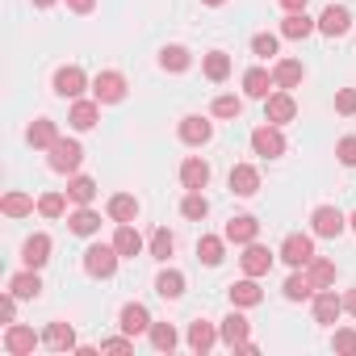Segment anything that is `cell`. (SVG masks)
I'll use <instances>...</instances> for the list:
<instances>
[{
	"mask_svg": "<svg viewBox=\"0 0 356 356\" xmlns=\"http://www.w3.org/2000/svg\"><path fill=\"white\" fill-rule=\"evenodd\" d=\"M281 260H285L289 268H306V264L314 260V239H310V235H289V239L281 243Z\"/></svg>",
	"mask_w": 356,
	"mask_h": 356,
	"instance_id": "5b68a950",
	"label": "cell"
},
{
	"mask_svg": "<svg viewBox=\"0 0 356 356\" xmlns=\"http://www.w3.org/2000/svg\"><path fill=\"white\" fill-rule=\"evenodd\" d=\"M243 101L239 97H214V118H239Z\"/></svg>",
	"mask_w": 356,
	"mask_h": 356,
	"instance_id": "ee69618b",
	"label": "cell"
},
{
	"mask_svg": "<svg viewBox=\"0 0 356 356\" xmlns=\"http://www.w3.org/2000/svg\"><path fill=\"white\" fill-rule=\"evenodd\" d=\"M42 343H47V348H55V352L76 348V331H72V323H51V327H47V335H42Z\"/></svg>",
	"mask_w": 356,
	"mask_h": 356,
	"instance_id": "f546056e",
	"label": "cell"
},
{
	"mask_svg": "<svg viewBox=\"0 0 356 356\" xmlns=\"http://www.w3.org/2000/svg\"><path fill=\"white\" fill-rule=\"evenodd\" d=\"M339 314H343V298H335L331 289H318V293H314V323L331 327Z\"/></svg>",
	"mask_w": 356,
	"mask_h": 356,
	"instance_id": "4fadbf2b",
	"label": "cell"
},
{
	"mask_svg": "<svg viewBox=\"0 0 356 356\" xmlns=\"http://www.w3.org/2000/svg\"><path fill=\"white\" fill-rule=\"evenodd\" d=\"M256 235H260V222L252 218V214H239V218H231L227 222V231H222V239H231V243H256Z\"/></svg>",
	"mask_w": 356,
	"mask_h": 356,
	"instance_id": "7c38bea8",
	"label": "cell"
},
{
	"mask_svg": "<svg viewBox=\"0 0 356 356\" xmlns=\"http://www.w3.org/2000/svg\"><path fill=\"white\" fill-rule=\"evenodd\" d=\"M159 67L163 72H185L189 67V51L185 47H163L159 51Z\"/></svg>",
	"mask_w": 356,
	"mask_h": 356,
	"instance_id": "ab89813d",
	"label": "cell"
},
{
	"mask_svg": "<svg viewBox=\"0 0 356 356\" xmlns=\"http://www.w3.org/2000/svg\"><path fill=\"white\" fill-rule=\"evenodd\" d=\"M105 352H134V335H113V339H101Z\"/></svg>",
	"mask_w": 356,
	"mask_h": 356,
	"instance_id": "681fc988",
	"label": "cell"
},
{
	"mask_svg": "<svg viewBox=\"0 0 356 356\" xmlns=\"http://www.w3.org/2000/svg\"><path fill=\"white\" fill-rule=\"evenodd\" d=\"M172 252H176V235H172L168 227L151 231V256H155V260H168Z\"/></svg>",
	"mask_w": 356,
	"mask_h": 356,
	"instance_id": "60d3db41",
	"label": "cell"
},
{
	"mask_svg": "<svg viewBox=\"0 0 356 356\" xmlns=\"http://www.w3.org/2000/svg\"><path fill=\"white\" fill-rule=\"evenodd\" d=\"M34 5H38V9H51V5H55V0H34Z\"/></svg>",
	"mask_w": 356,
	"mask_h": 356,
	"instance_id": "11a10c76",
	"label": "cell"
},
{
	"mask_svg": "<svg viewBox=\"0 0 356 356\" xmlns=\"http://www.w3.org/2000/svg\"><path fill=\"white\" fill-rule=\"evenodd\" d=\"M67 227H72V235H97V231H101V214H97L92 206H80V210L67 218Z\"/></svg>",
	"mask_w": 356,
	"mask_h": 356,
	"instance_id": "f1b7e54d",
	"label": "cell"
},
{
	"mask_svg": "<svg viewBox=\"0 0 356 356\" xmlns=\"http://www.w3.org/2000/svg\"><path fill=\"white\" fill-rule=\"evenodd\" d=\"M122 331H126V335H143V331H151V314H147V306H138V302L122 306Z\"/></svg>",
	"mask_w": 356,
	"mask_h": 356,
	"instance_id": "7402d4cb",
	"label": "cell"
},
{
	"mask_svg": "<svg viewBox=\"0 0 356 356\" xmlns=\"http://www.w3.org/2000/svg\"><path fill=\"white\" fill-rule=\"evenodd\" d=\"M343 310H348V314H356V289H348V293H343Z\"/></svg>",
	"mask_w": 356,
	"mask_h": 356,
	"instance_id": "db71d44e",
	"label": "cell"
},
{
	"mask_svg": "<svg viewBox=\"0 0 356 356\" xmlns=\"http://www.w3.org/2000/svg\"><path fill=\"white\" fill-rule=\"evenodd\" d=\"M348 227H352V231H356V214H352V218H348Z\"/></svg>",
	"mask_w": 356,
	"mask_h": 356,
	"instance_id": "6f0895ef",
	"label": "cell"
},
{
	"mask_svg": "<svg viewBox=\"0 0 356 356\" xmlns=\"http://www.w3.org/2000/svg\"><path fill=\"white\" fill-rule=\"evenodd\" d=\"M113 248H118V256H130V260L143 252V235L134 231V222H122V227H118V235H113Z\"/></svg>",
	"mask_w": 356,
	"mask_h": 356,
	"instance_id": "4316f807",
	"label": "cell"
},
{
	"mask_svg": "<svg viewBox=\"0 0 356 356\" xmlns=\"http://www.w3.org/2000/svg\"><path fill=\"white\" fill-rule=\"evenodd\" d=\"M306 277L314 281V289H327V285L335 281V264H331V260H318V256H314V260L306 264Z\"/></svg>",
	"mask_w": 356,
	"mask_h": 356,
	"instance_id": "f35d334b",
	"label": "cell"
},
{
	"mask_svg": "<svg viewBox=\"0 0 356 356\" xmlns=\"http://www.w3.org/2000/svg\"><path fill=\"white\" fill-rule=\"evenodd\" d=\"M248 331H252V323H248L239 310H231V314L222 318V331H218V335H222V343H227V348H235V343H243V339H248Z\"/></svg>",
	"mask_w": 356,
	"mask_h": 356,
	"instance_id": "603a6c76",
	"label": "cell"
},
{
	"mask_svg": "<svg viewBox=\"0 0 356 356\" xmlns=\"http://www.w3.org/2000/svg\"><path fill=\"white\" fill-rule=\"evenodd\" d=\"M63 210H67V197L63 193H42L38 197V214L42 218H63Z\"/></svg>",
	"mask_w": 356,
	"mask_h": 356,
	"instance_id": "7bdbcfd3",
	"label": "cell"
},
{
	"mask_svg": "<svg viewBox=\"0 0 356 356\" xmlns=\"http://www.w3.org/2000/svg\"><path fill=\"white\" fill-rule=\"evenodd\" d=\"M268 88H277V84H273V72H264V67H252V72L243 76V92H248V97H256V101H268Z\"/></svg>",
	"mask_w": 356,
	"mask_h": 356,
	"instance_id": "d4e9b609",
	"label": "cell"
},
{
	"mask_svg": "<svg viewBox=\"0 0 356 356\" xmlns=\"http://www.w3.org/2000/svg\"><path fill=\"white\" fill-rule=\"evenodd\" d=\"M302 80H306V67H302L298 59H281V63L273 67V84H277V88H298Z\"/></svg>",
	"mask_w": 356,
	"mask_h": 356,
	"instance_id": "ac0fdd59",
	"label": "cell"
},
{
	"mask_svg": "<svg viewBox=\"0 0 356 356\" xmlns=\"http://www.w3.org/2000/svg\"><path fill=\"white\" fill-rule=\"evenodd\" d=\"M181 185H185V189H206V185H210V163H206L202 155H189V159L181 163Z\"/></svg>",
	"mask_w": 356,
	"mask_h": 356,
	"instance_id": "30bf717a",
	"label": "cell"
},
{
	"mask_svg": "<svg viewBox=\"0 0 356 356\" xmlns=\"http://www.w3.org/2000/svg\"><path fill=\"white\" fill-rule=\"evenodd\" d=\"M38 343H42V339L34 335V327L9 323V331H5V352H9V356H30V352H34Z\"/></svg>",
	"mask_w": 356,
	"mask_h": 356,
	"instance_id": "ba28073f",
	"label": "cell"
},
{
	"mask_svg": "<svg viewBox=\"0 0 356 356\" xmlns=\"http://www.w3.org/2000/svg\"><path fill=\"white\" fill-rule=\"evenodd\" d=\"M335 155H339V163H343V168H356V134L339 138V143H335Z\"/></svg>",
	"mask_w": 356,
	"mask_h": 356,
	"instance_id": "bcb514c9",
	"label": "cell"
},
{
	"mask_svg": "<svg viewBox=\"0 0 356 356\" xmlns=\"http://www.w3.org/2000/svg\"><path fill=\"white\" fill-rule=\"evenodd\" d=\"M285 13H306V0H281Z\"/></svg>",
	"mask_w": 356,
	"mask_h": 356,
	"instance_id": "f5cc1de1",
	"label": "cell"
},
{
	"mask_svg": "<svg viewBox=\"0 0 356 356\" xmlns=\"http://www.w3.org/2000/svg\"><path fill=\"white\" fill-rule=\"evenodd\" d=\"M227 293H231V302H235V306H260V302H264V289L256 285V277H243V281H235Z\"/></svg>",
	"mask_w": 356,
	"mask_h": 356,
	"instance_id": "44dd1931",
	"label": "cell"
},
{
	"mask_svg": "<svg viewBox=\"0 0 356 356\" xmlns=\"http://www.w3.org/2000/svg\"><path fill=\"white\" fill-rule=\"evenodd\" d=\"M97 118H101V101L92 97V101H76L67 122H72L76 130H92V126H97Z\"/></svg>",
	"mask_w": 356,
	"mask_h": 356,
	"instance_id": "484cf974",
	"label": "cell"
},
{
	"mask_svg": "<svg viewBox=\"0 0 356 356\" xmlns=\"http://www.w3.org/2000/svg\"><path fill=\"white\" fill-rule=\"evenodd\" d=\"M84 163V147L76 143V138H59L55 147H51V168L55 172H76Z\"/></svg>",
	"mask_w": 356,
	"mask_h": 356,
	"instance_id": "277c9868",
	"label": "cell"
},
{
	"mask_svg": "<svg viewBox=\"0 0 356 356\" xmlns=\"http://www.w3.org/2000/svg\"><path fill=\"white\" fill-rule=\"evenodd\" d=\"M310 227H314V235H323V239H335V235H343L348 218H343L335 206H318V210L310 214Z\"/></svg>",
	"mask_w": 356,
	"mask_h": 356,
	"instance_id": "52a82bcc",
	"label": "cell"
},
{
	"mask_svg": "<svg viewBox=\"0 0 356 356\" xmlns=\"http://www.w3.org/2000/svg\"><path fill=\"white\" fill-rule=\"evenodd\" d=\"M67 9H72V13H92L97 0H67Z\"/></svg>",
	"mask_w": 356,
	"mask_h": 356,
	"instance_id": "816d5d0a",
	"label": "cell"
},
{
	"mask_svg": "<svg viewBox=\"0 0 356 356\" xmlns=\"http://www.w3.org/2000/svg\"><path fill=\"white\" fill-rule=\"evenodd\" d=\"M181 138H185L189 147H202V143H210V138H214V126H210L206 118L189 113V118H181Z\"/></svg>",
	"mask_w": 356,
	"mask_h": 356,
	"instance_id": "9a60e30c",
	"label": "cell"
},
{
	"mask_svg": "<svg viewBox=\"0 0 356 356\" xmlns=\"http://www.w3.org/2000/svg\"><path fill=\"white\" fill-rule=\"evenodd\" d=\"M206 76H210L214 84H222V80L231 76V55H227V51H210V55H206Z\"/></svg>",
	"mask_w": 356,
	"mask_h": 356,
	"instance_id": "d590c367",
	"label": "cell"
},
{
	"mask_svg": "<svg viewBox=\"0 0 356 356\" xmlns=\"http://www.w3.org/2000/svg\"><path fill=\"white\" fill-rule=\"evenodd\" d=\"M22 260H26V268H42V264L51 260V235H34V239H26Z\"/></svg>",
	"mask_w": 356,
	"mask_h": 356,
	"instance_id": "ffe728a7",
	"label": "cell"
},
{
	"mask_svg": "<svg viewBox=\"0 0 356 356\" xmlns=\"http://www.w3.org/2000/svg\"><path fill=\"white\" fill-rule=\"evenodd\" d=\"M109 218H113V222H134V218H138V197L113 193V197H109Z\"/></svg>",
	"mask_w": 356,
	"mask_h": 356,
	"instance_id": "83f0119b",
	"label": "cell"
},
{
	"mask_svg": "<svg viewBox=\"0 0 356 356\" xmlns=\"http://www.w3.org/2000/svg\"><path fill=\"white\" fill-rule=\"evenodd\" d=\"M181 214H185V218H193V222H202V218L210 214V202H206V193H202V189H189V197L181 202Z\"/></svg>",
	"mask_w": 356,
	"mask_h": 356,
	"instance_id": "8d00e7d4",
	"label": "cell"
},
{
	"mask_svg": "<svg viewBox=\"0 0 356 356\" xmlns=\"http://www.w3.org/2000/svg\"><path fill=\"white\" fill-rule=\"evenodd\" d=\"M26 138H30V147H55L59 143V126L51 122V118H38V122H30V130H26Z\"/></svg>",
	"mask_w": 356,
	"mask_h": 356,
	"instance_id": "d6986e66",
	"label": "cell"
},
{
	"mask_svg": "<svg viewBox=\"0 0 356 356\" xmlns=\"http://www.w3.org/2000/svg\"><path fill=\"white\" fill-rule=\"evenodd\" d=\"M92 97H97L101 105H118V101L126 97V76H122V72H101V76L92 80Z\"/></svg>",
	"mask_w": 356,
	"mask_h": 356,
	"instance_id": "7a4b0ae2",
	"label": "cell"
},
{
	"mask_svg": "<svg viewBox=\"0 0 356 356\" xmlns=\"http://www.w3.org/2000/svg\"><path fill=\"white\" fill-rule=\"evenodd\" d=\"M176 343H181V335H176L172 323H151V348L155 352H172Z\"/></svg>",
	"mask_w": 356,
	"mask_h": 356,
	"instance_id": "d6a6232c",
	"label": "cell"
},
{
	"mask_svg": "<svg viewBox=\"0 0 356 356\" xmlns=\"http://www.w3.org/2000/svg\"><path fill=\"white\" fill-rule=\"evenodd\" d=\"M202 5H227V0H202Z\"/></svg>",
	"mask_w": 356,
	"mask_h": 356,
	"instance_id": "9f6ffc18",
	"label": "cell"
},
{
	"mask_svg": "<svg viewBox=\"0 0 356 356\" xmlns=\"http://www.w3.org/2000/svg\"><path fill=\"white\" fill-rule=\"evenodd\" d=\"M67 197H72L76 206H92V202H97V181H88V176H72Z\"/></svg>",
	"mask_w": 356,
	"mask_h": 356,
	"instance_id": "1f68e13d",
	"label": "cell"
},
{
	"mask_svg": "<svg viewBox=\"0 0 356 356\" xmlns=\"http://www.w3.org/2000/svg\"><path fill=\"white\" fill-rule=\"evenodd\" d=\"M318 289H314V281L306 277V273H293L289 281H285V298L289 302H306V298H314Z\"/></svg>",
	"mask_w": 356,
	"mask_h": 356,
	"instance_id": "e575fe53",
	"label": "cell"
},
{
	"mask_svg": "<svg viewBox=\"0 0 356 356\" xmlns=\"http://www.w3.org/2000/svg\"><path fill=\"white\" fill-rule=\"evenodd\" d=\"M197 260L210 264V268L222 264V239H218V235H202V239H197Z\"/></svg>",
	"mask_w": 356,
	"mask_h": 356,
	"instance_id": "74e56055",
	"label": "cell"
},
{
	"mask_svg": "<svg viewBox=\"0 0 356 356\" xmlns=\"http://www.w3.org/2000/svg\"><path fill=\"white\" fill-rule=\"evenodd\" d=\"M331 348H335V352H343V356H356V331H352V327H343V331H335V339H331Z\"/></svg>",
	"mask_w": 356,
	"mask_h": 356,
	"instance_id": "f6af8a7d",
	"label": "cell"
},
{
	"mask_svg": "<svg viewBox=\"0 0 356 356\" xmlns=\"http://www.w3.org/2000/svg\"><path fill=\"white\" fill-rule=\"evenodd\" d=\"M84 84H88V80H84V72H80L76 63L55 72V92H59V97H72V101H76V97L84 92Z\"/></svg>",
	"mask_w": 356,
	"mask_h": 356,
	"instance_id": "5bb4252c",
	"label": "cell"
},
{
	"mask_svg": "<svg viewBox=\"0 0 356 356\" xmlns=\"http://www.w3.org/2000/svg\"><path fill=\"white\" fill-rule=\"evenodd\" d=\"M293 118H298V101H293L289 92H268V101H264V122L285 126V122H293Z\"/></svg>",
	"mask_w": 356,
	"mask_h": 356,
	"instance_id": "8992f818",
	"label": "cell"
},
{
	"mask_svg": "<svg viewBox=\"0 0 356 356\" xmlns=\"http://www.w3.org/2000/svg\"><path fill=\"white\" fill-rule=\"evenodd\" d=\"M118 248L113 243H92L88 252H84V273L88 277H97V281H105V277H113L118 273Z\"/></svg>",
	"mask_w": 356,
	"mask_h": 356,
	"instance_id": "6da1fadb",
	"label": "cell"
},
{
	"mask_svg": "<svg viewBox=\"0 0 356 356\" xmlns=\"http://www.w3.org/2000/svg\"><path fill=\"white\" fill-rule=\"evenodd\" d=\"M155 293L159 298H168V302H176L185 293V273H176V268H163L159 277H155Z\"/></svg>",
	"mask_w": 356,
	"mask_h": 356,
	"instance_id": "cb8c5ba5",
	"label": "cell"
},
{
	"mask_svg": "<svg viewBox=\"0 0 356 356\" xmlns=\"http://www.w3.org/2000/svg\"><path fill=\"white\" fill-rule=\"evenodd\" d=\"M318 30H323L327 38H339V34H348V30H352V17H348V9H343V5H327V9H323V17H318Z\"/></svg>",
	"mask_w": 356,
	"mask_h": 356,
	"instance_id": "8fae6325",
	"label": "cell"
},
{
	"mask_svg": "<svg viewBox=\"0 0 356 356\" xmlns=\"http://www.w3.org/2000/svg\"><path fill=\"white\" fill-rule=\"evenodd\" d=\"M281 34H285V38H293V42H302V38H310V34H314V22H310L306 13H289V17L281 22Z\"/></svg>",
	"mask_w": 356,
	"mask_h": 356,
	"instance_id": "4dcf8cb0",
	"label": "cell"
},
{
	"mask_svg": "<svg viewBox=\"0 0 356 356\" xmlns=\"http://www.w3.org/2000/svg\"><path fill=\"white\" fill-rule=\"evenodd\" d=\"M252 151L264 155V159L285 155V138H281V130H277L273 122H268V126H256V130H252Z\"/></svg>",
	"mask_w": 356,
	"mask_h": 356,
	"instance_id": "3957f363",
	"label": "cell"
},
{
	"mask_svg": "<svg viewBox=\"0 0 356 356\" xmlns=\"http://www.w3.org/2000/svg\"><path fill=\"white\" fill-rule=\"evenodd\" d=\"M335 113H343V118L356 113V88H339L335 92Z\"/></svg>",
	"mask_w": 356,
	"mask_h": 356,
	"instance_id": "7dc6e473",
	"label": "cell"
},
{
	"mask_svg": "<svg viewBox=\"0 0 356 356\" xmlns=\"http://www.w3.org/2000/svg\"><path fill=\"white\" fill-rule=\"evenodd\" d=\"M13 310H17V293L9 289L5 298H0V318H5V323H13Z\"/></svg>",
	"mask_w": 356,
	"mask_h": 356,
	"instance_id": "f907efd6",
	"label": "cell"
},
{
	"mask_svg": "<svg viewBox=\"0 0 356 356\" xmlns=\"http://www.w3.org/2000/svg\"><path fill=\"white\" fill-rule=\"evenodd\" d=\"M9 289H13L17 298H38V293H42V281H38V268H30V273H17V277L9 281Z\"/></svg>",
	"mask_w": 356,
	"mask_h": 356,
	"instance_id": "836d02e7",
	"label": "cell"
},
{
	"mask_svg": "<svg viewBox=\"0 0 356 356\" xmlns=\"http://www.w3.org/2000/svg\"><path fill=\"white\" fill-rule=\"evenodd\" d=\"M239 260H243V273H248V277H264V273L273 268V252L260 248V243H248V252H243Z\"/></svg>",
	"mask_w": 356,
	"mask_h": 356,
	"instance_id": "2e32d148",
	"label": "cell"
},
{
	"mask_svg": "<svg viewBox=\"0 0 356 356\" xmlns=\"http://www.w3.org/2000/svg\"><path fill=\"white\" fill-rule=\"evenodd\" d=\"M218 339H222V335L214 331V323H202V318H197V323H189V348H193L197 356H206Z\"/></svg>",
	"mask_w": 356,
	"mask_h": 356,
	"instance_id": "e0dca14e",
	"label": "cell"
},
{
	"mask_svg": "<svg viewBox=\"0 0 356 356\" xmlns=\"http://www.w3.org/2000/svg\"><path fill=\"white\" fill-rule=\"evenodd\" d=\"M0 210H5L9 218H26V214H34V202H30L26 193H5V202H0Z\"/></svg>",
	"mask_w": 356,
	"mask_h": 356,
	"instance_id": "b9f144b4",
	"label": "cell"
},
{
	"mask_svg": "<svg viewBox=\"0 0 356 356\" xmlns=\"http://www.w3.org/2000/svg\"><path fill=\"white\" fill-rule=\"evenodd\" d=\"M231 193L235 197H256L260 193V172L252 163H235L231 168Z\"/></svg>",
	"mask_w": 356,
	"mask_h": 356,
	"instance_id": "9c48e42d",
	"label": "cell"
},
{
	"mask_svg": "<svg viewBox=\"0 0 356 356\" xmlns=\"http://www.w3.org/2000/svg\"><path fill=\"white\" fill-rule=\"evenodd\" d=\"M252 51H256L260 59H268V55H277V38H273V34H256V38H252Z\"/></svg>",
	"mask_w": 356,
	"mask_h": 356,
	"instance_id": "c3c4849f",
	"label": "cell"
}]
</instances>
